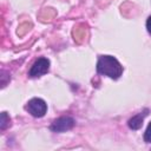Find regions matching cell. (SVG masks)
Masks as SVG:
<instances>
[{
  "label": "cell",
  "mask_w": 151,
  "mask_h": 151,
  "mask_svg": "<svg viewBox=\"0 0 151 151\" xmlns=\"http://www.w3.org/2000/svg\"><path fill=\"white\" fill-rule=\"evenodd\" d=\"M97 71L99 74L118 79L123 73V66L112 55H100L97 63Z\"/></svg>",
  "instance_id": "obj_1"
},
{
  "label": "cell",
  "mask_w": 151,
  "mask_h": 151,
  "mask_svg": "<svg viewBox=\"0 0 151 151\" xmlns=\"http://www.w3.org/2000/svg\"><path fill=\"white\" fill-rule=\"evenodd\" d=\"M25 109L33 117L40 118V117H44L45 116V113L47 111V105H46V103L42 99H40V98H33V99H31L27 103V105H26Z\"/></svg>",
  "instance_id": "obj_2"
},
{
  "label": "cell",
  "mask_w": 151,
  "mask_h": 151,
  "mask_svg": "<svg viewBox=\"0 0 151 151\" xmlns=\"http://www.w3.org/2000/svg\"><path fill=\"white\" fill-rule=\"evenodd\" d=\"M48 70H50V60L46 58H39L32 65V67L28 72V76L31 78H37V77H40V76L47 73Z\"/></svg>",
  "instance_id": "obj_3"
},
{
  "label": "cell",
  "mask_w": 151,
  "mask_h": 151,
  "mask_svg": "<svg viewBox=\"0 0 151 151\" xmlns=\"http://www.w3.org/2000/svg\"><path fill=\"white\" fill-rule=\"evenodd\" d=\"M76 122L72 117H60L58 119H55L52 124H51V130L53 132H64L67 130H71L74 126Z\"/></svg>",
  "instance_id": "obj_4"
},
{
  "label": "cell",
  "mask_w": 151,
  "mask_h": 151,
  "mask_svg": "<svg viewBox=\"0 0 151 151\" xmlns=\"http://www.w3.org/2000/svg\"><path fill=\"white\" fill-rule=\"evenodd\" d=\"M147 112H149V110L145 109L143 112H139V113H137L136 116H133L132 118H130L129 122H127L129 127L132 129V130H138V129H140L142 125H143L144 118L147 116Z\"/></svg>",
  "instance_id": "obj_5"
},
{
  "label": "cell",
  "mask_w": 151,
  "mask_h": 151,
  "mask_svg": "<svg viewBox=\"0 0 151 151\" xmlns=\"http://www.w3.org/2000/svg\"><path fill=\"white\" fill-rule=\"evenodd\" d=\"M8 123H9V118H8L7 113H6V112H2V113H1V124H0L1 130H5L6 126L8 125Z\"/></svg>",
  "instance_id": "obj_6"
},
{
  "label": "cell",
  "mask_w": 151,
  "mask_h": 151,
  "mask_svg": "<svg viewBox=\"0 0 151 151\" xmlns=\"http://www.w3.org/2000/svg\"><path fill=\"white\" fill-rule=\"evenodd\" d=\"M144 140L146 143H151V122L147 125V129H146V131L144 133Z\"/></svg>",
  "instance_id": "obj_7"
},
{
  "label": "cell",
  "mask_w": 151,
  "mask_h": 151,
  "mask_svg": "<svg viewBox=\"0 0 151 151\" xmlns=\"http://www.w3.org/2000/svg\"><path fill=\"white\" fill-rule=\"evenodd\" d=\"M146 28H147V32L151 34V15L146 20Z\"/></svg>",
  "instance_id": "obj_8"
}]
</instances>
